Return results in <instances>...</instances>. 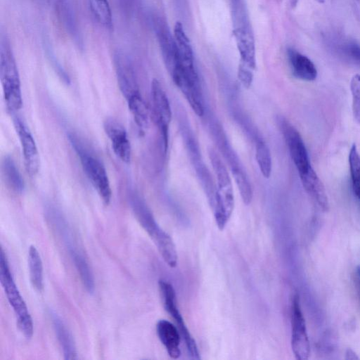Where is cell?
<instances>
[{"label":"cell","mask_w":360,"mask_h":360,"mask_svg":"<svg viewBox=\"0 0 360 360\" xmlns=\"http://www.w3.org/2000/svg\"><path fill=\"white\" fill-rule=\"evenodd\" d=\"M129 201L135 217L156 245L164 261L170 267H175L178 255L170 236L158 225L150 210L138 194L131 193Z\"/></svg>","instance_id":"obj_1"},{"label":"cell","mask_w":360,"mask_h":360,"mask_svg":"<svg viewBox=\"0 0 360 360\" xmlns=\"http://www.w3.org/2000/svg\"><path fill=\"white\" fill-rule=\"evenodd\" d=\"M208 154L217 183V188L210 200L211 206L216 224L223 231L233 210V191L229 172L220 156L212 148L208 150Z\"/></svg>","instance_id":"obj_2"},{"label":"cell","mask_w":360,"mask_h":360,"mask_svg":"<svg viewBox=\"0 0 360 360\" xmlns=\"http://www.w3.org/2000/svg\"><path fill=\"white\" fill-rule=\"evenodd\" d=\"M0 50V77L4 96L8 110L13 112L22 105L20 77L7 40L1 39Z\"/></svg>","instance_id":"obj_3"},{"label":"cell","mask_w":360,"mask_h":360,"mask_svg":"<svg viewBox=\"0 0 360 360\" xmlns=\"http://www.w3.org/2000/svg\"><path fill=\"white\" fill-rule=\"evenodd\" d=\"M69 140L79 158L83 169L91 184L105 205L111 200L112 191L106 170L84 143L74 134H69Z\"/></svg>","instance_id":"obj_4"},{"label":"cell","mask_w":360,"mask_h":360,"mask_svg":"<svg viewBox=\"0 0 360 360\" xmlns=\"http://www.w3.org/2000/svg\"><path fill=\"white\" fill-rule=\"evenodd\" d=\"M0 281L8 301L15 312L18 328L27 339L31 338L33 334L32 319L13 278L2 249L0 255Z\"/></svg>","instance_id":"obj_5"},{"label":"cell","mask_w":360,"mask_h":360,"mask_svg":"<svg viewBox=\"0 0 360 360\" xmlns=\"http://www.w3.org/2000/svg\"><path fill=\"white\" fill-rule=\"evenodd\" d=\"M158 285L163 307L174 320L176 327L184 340L189 355L193 359H200V356L195 340L190 333L179 310L176 292L173 285L163 279L159 280Z\"/></svg>","instance_id":"obj_6"},{"label":"cell","mask_w":360,"mask_h":360,"mask_svg":"<svg viewBox=\"0 0 360 360\" xmlns=\"http://www.w3.org/2000/svg\"><path fill=\"white\" fill-rule=\"evenodd\" d=\"M291 347L296 359H309V340L300 298L297 294L293 295L291 303Z\"/></svg>","instance_id":"obj_7"},{"label":"cell","mask_w":360,"mask_h":360,"mask_svg":"<svg viewBox=\"0 0 360 360\" xmlns=\"http://www.w3.org/2000/svg\"><path fill=\"white\" fill-rule=\"evenodd\" d=\"M279 125L299 176L308 172L313 167L300 134L290 122L283 117L279 120Z\"/></svg>","instance_id":"obj_8"},{"label":"cell","mask_w":360,"mask_h":360,"mask_svg":"<svg viewBox=\"0 0 360 360\" xmlns=\"http://www.w3.org/2000/svg\"><path fill=\"white\" fill-rule=\"evenodd\" d=\"M151 98L154 117L162 134L165 151L168 146V129L172 110L167 96L160 83L154 79L151 83Z\"/></svg>","instance_id":"obj_9"},{"label":"cell","mask_w":360,"mask_h":360,"mask_svg":"<svg viewBox=\"0 0 360 360\" xmlns=\"http://www.w3.org/2000/svg\"><path fill=\"white\" fill-rule=\"evenodd\" d=\"M13 124L21 143L26 171L35 176L39 168V155L34 138L20 117L13 118Z\"/></svg>","instance_id":"obj_10"},{"label":"cell","mask_w":360,"mask_h":360,"mask_svg":"<svg viewBox=\"0 0 360 360\" xmlns=\"http://www.w3.org/2000/svg\"><path fill=\"white\" fill-rule=\"evenodd\" d=\"M104 130L112 143L115 154L124 163H129L131 150L124 127L116 120L108 118L103 124Z\"/></svg>","instance_id":"obj_11"},{"label":"cell","mask_w":360,"mask_h":360,"mask_svg":"<svg viewBox=\"0 0 360 360\" xmlns=\"http://www.w3.org/2000/svg\"><path fill=\"white\" fill-rule=\"evenodd\" d=\"M62 238L65 241L64 243L67 246L84 288L89 293H93L95 288L94 278L83 252L75 243L70 230L63 233Z\"/></svg>","instance_id":"obj_12"},{"label":"cell","mask_w":360,"mask_h":360,"mask_svg":"<svg viewBox=\"0 0 360 360\" xmlns=\"http://www.w3.org/2000/svg\"><path fill=\"white\" fill-rule=\"evenodd\" d=\"M114 63L120 89L126 99L139 93L135 74L129 60L124 55L117 53L114 56Z\"/></svg>","instance_id":"obj_13"},{"label":"cell","mask_w":360,"mask_h":360,"mask_svg":"<svg viewBox=\"0 0 360 360\" xmlns=\"http://www.w3.org/2000/svg\"><path fill=\"white\" fill-rule=\"evenodd\" d=\"M156 331L169 356L173 359H179L181 356V338L177 327L169 321L161 319L156 324Z\"/></svg>","instance_id":"obj_14"},{"label":"cell","mask_w":360,"mask_h":360,"mask_svg":"<svg viewBox=\"0 0 360 360\" xmlns=\"http://www.w3.org/2000/svg\"><path fill=\"white\" fill-rule=\"evenodd\" d=\"M233 33L240 56L238 67L254 71L256 60L255 44L252 35L243 27L236 28Z\"/></svg>","instance_id":"obj_15"},{"label":"cell","mask_w":360,"mask_h":360,"mask_svg":"<svg viewBox=\"0 0 360 360\" xmlns=\"http://www.w3.org/2000/svg\"><path fill=\"white\" fill-rule=\"evenodd\" d=\"M288 58L294 77L307 82L316 79L318 74L316 68L307 56L295 49H289Z\"/></svg>","instance_id":"obj_16"},{"label":"cell","mask_w":360,"mask_h":360,"mask_svg":"<svg viewBox=\"0 0 360 360\" xmlns=\"http://www.w3.org/2000/svg\"><path fill=\"white\" fill-rule=\"evenodd\" d=\"M300 179L306 192L323 210H327L328 200L325 187L314 169L300 175Z\"/></svg>","instance_id":"obj_17"},{"label":"cell","mask_w":360,"mask_h":360,"mask_svg":"<svg viewBox=\"0 0 360 360\" xmlns=\"http://www.w3.org/2000/svg\"><path fill=\"white\" fill-rule=\"evenodd\" d=\"M174 38L178 51L177 64L185 68H195L191 44L180 22L174 25Z\"/></svg>","instance_id":"obj_18"},{"label":"cell","mask_w":360,"mask_h":360,"mask_svg":"<svg viewBox=\"0 0 360 360\" xmlns=\"http://www.w3.org/2000/svg\"><path fill=\"white\" fill-rule=\"evenodd\" d=\"M51 319L54 330L62 348L65 359H76L77 350L71 333L56 314L52 313Z\"/></svg>","instance_id":"obj_19"},{"label":"cell","mask_w":360,"mask_h":360,"mask_svg":"<svg viewBox=\"0 0 360 360\" xmlns=\"http://www.w3.org/2000/svg\"><path fill=\"white\" fill-rule=\"evenodd\" d=\"M1 171L6 184L13 191L21 192L25 188L22 175L13 160L8 155L4 158L1 162Z\"/></svg>","instance_id":"obj_20"},{"label":"cell","mask_w":360,"mask_h":360,"mask_svg":"<svg viewBox=\"0 0 360 360\" xmlns=\"http://www.w3.org/2000/svg\"><path fill=\"white\" fill-rule=\"evenodd\" d=\"M30 278L32 286L41 291L43 288V265L40 255L34 245H30L28 252Z\"/></svg>","instance_id":"obj_21"},{"label":"cell","mask_w":360,"mask_h":360,"mask_svg":"<svg viewBox=\"0 0 360 360\" xmlns=\"http://www.w3.org/2000/svg\"><path fill=\"white\" fill-rule=\"evenodd\" d=\"M127 101L136 124L141 129H146L149 123L148 112L140 94L132 95Z\"/></svg>","instance_id":"obj_22"},{"label":"cell","mask_w":360,"mask_h":360,"mask_svg":"<svg viewBox=\"0 0 360 360\" xmlns=\"http://www.w3.org/2000/svg\"><path fill=\"white\" fill-rule=\"evenodd\" d=\"M90 8L94 18L108 29L112 27V15L108 0H89Z\"/></svg>","instance_id":"obj_23"},{"label":"cell","mask_w":360,"mask_h":360,"mask_svg":"<svg viewBox=\"0 0 360 360\" xmlns=\"http://www.w3.org/2000/svg\"><path fill=\"white\" fill-rule=\"evenodd\" d=\"M335 51L345 61L360 67V44L343 41L335 45Z\"/></svg>","instance_id":"obj_24"},{"label":"cell","mask_w":360,"mask_h":360,"mask_svg":"<svg viewBox=\"0 0 360 360\" xmlns=\"http://www.w3.org/2000/svg\"><path fill=\"white\" fill-rule=\"evenodd\" d=\"M349 165L354 193L360 201V154L353 144L349 153Z\"/></svg>","instance_id":"obj_25"},{"label":"cell","mask_w":360,"mask_h":360,"mask_svg":"<svg viewBox=\"0 0 360 360\" xmlns=\"http://www.w3.org/2000/svg\"><path fill=\"white\" fill-rule=\"evenodd\" d=\"M256 160L259 170L266 179L269 178L271 173V155L269 147L262 141L256 143Z\"/></svg>","instance_id":"obj_26"},{"label":"cell","mask_w":360,"mask_h":360,"mask_svg":"<svg viewBox=\"0 0 360 360\" xmlns=\"http://www.w3.org/2000/svg\"><path fill=\"white\" fill-rule=\"evenodd\" d=\"M232 174L243 202L245 205H249L252 199V190L246 175L241 169L238 167L232 169Z\"/></svg>","instance_id":"obj_27"},{"label":"cell","mask_w":360,"mask_h":360,"mask_svg":"<svg viewBox=\"0 0 360 360\" xmlns=\"http://www.w3.org/2000/svg\"><path fill=\"white\" fill-rule=\"evenodd\" d=\"M352 96V112L356 122L360 124V75H354L350 82Z\"/></svg>","instance_id":"obj_28"},{"label":"cell","mask_w":360,"mask_h":360,"mask_svg":"<svg viewBox=\"0 0 360 360\" xmlns=\"http://www.w3.org/2000/svg\"><path fill=\"white\" fill-rule=\"evenodd\" d=\"M346 359H358L359 357L351 349H347L346 353Z\"/></svg>","instance_id":"obj_29"},{"label":"cell","mask_w":360,"mask_h":360,"mask_svg":"<svg viewBox=\"0 0 360 360\" xmlns=\"http://www.w3.org/2000/svg\"><path fill=\"white\" fill-rule=\"evenodd\" d=\"M356 279L360 282V264L356 268Z\"/></svg>","instance_id":"obj_30"},{"label":"cell","mask_w":360,"mask_h":360,"mask_svg":"<svg viewBox=\"0 0 360 360\" xmlns=\"http://www.w3.org/2000/svg\"><path fill=\"white\" fill-rule=\"evenodd\" d=\"M356 281H357L358 293H359V297H360V282L357 279H356Z\"/></svg>","instance_id":"obj_31"}]
</instances>
